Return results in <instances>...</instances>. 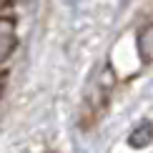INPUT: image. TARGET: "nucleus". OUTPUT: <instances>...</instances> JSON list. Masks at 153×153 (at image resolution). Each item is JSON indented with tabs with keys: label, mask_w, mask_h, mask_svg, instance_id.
Here are the masks:
<instances>
[{
	"label": "nucleus",
	"mask_w": 153,
	"mask_h": 153,
	"mask_svg": "<svg viewBox=\"0 0 153 153\" xmlns=\"http://www.w3.org/2000/svg\"><path fill=\"white\" fill-rule=\"evenodd\" d=\"M18 45V33H15V25L8 18H0V63H5L10 58V53Z\"/></svg>",
	"instance_id": "1"
},
{
	"label": "nucleus",
	"mask_w": 153,
	"mask_h": 153,
	"mask_svg": "<svg viewBox=\"0 0 153 153\" xmlns=\"http://www.w3.org/2000/svg\"><path fill=\"white\" fill-rule=\"evenodd\" d=\"M136 50H138V58H141L143 65H151L153 58V28L151 23H146L136 35Z\"/></svg>",
	"instance_id": "2"
},
{
	"label": "nucleus",
	"mask_w": 153,
	"mask_h": 153,
	"mask_svg": "<svg viewBox=\"0 0 153 153\" xmlns=\"http://www.w3.org/2000/svg\"><path fill=\"white\" fill-rule=\"evenodd\" d=\"M153 141V126H151V120L146 118L141 120V123L136 126V131L128 136V146L131 148H136V151H143V148H148Z\"/></svg>",
	"instance_id": "3"
}]
</instances>
